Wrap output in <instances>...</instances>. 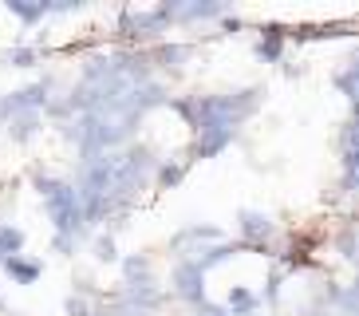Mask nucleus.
I'll list each match as a JSON object with an SVG mask.
<instances>
[{
	"label": "nucleus",
	"mask_w": 359,
	"mask_h": 316,
	"mask_svg": "<svg viewBox=\"0 0 359 316\" xmlns=\"http://www.w3.org/2000/svg\"><path fill=\"white\" fill-rule=\"evenodd\" d=\"M229 305L237 308V312H249V308H253L257 301H253V293H245V289H233V296H229ZM237 312H233V316H237Z\"/></svg>",
	"instance_id": "4"
},
{
	"label": "nucleus",
	"mask_w": 359,
	"mask_h": 316,
	"mask_svg": "<svg viewBox=\"0 0 359 316\" xmlns=\"http://www.w3.org/2000/svg\"><path fill=\"white\" fill-rule=\"evenodd\" d=\"M241 233H245V242L261 245V242H269V237H273V221L264 218V213L245 210V213H241Z\"/></svg>",
	"instance_id": "2"
},
{
	"label": "nucleus",
	"mask_w": 359,
	"mask_h": 316,
	"mask_svg": "<svg viewBox=\"0 0 359 316\" xmlns=\"http://www.w3.org/2000/svg\"><path fill=\"white\" fill-rule=\"evenodd\" d=\"M4 269H8L16 281H24V284H32L36 277H40V261H20V253H16V257H8V261H4Z\"/></svg>",
	"instance_id": "3"
},
{
	"label": "nucleus",
	"mask_w": 359,
	"mask_h": 316,
	"mask_svg": "<svg viewBox=\"0 0 359 316\" xmlns=\"http://www.w3.org/2000/svg\"><path fill=\"white\" fill-rule=\"evenodd\" d=\"M174 284H178V293L186 301H198L201 296V265L198 261H182L178 273H174Z\"/></svg>",
	"instance_id": "1"
}]
</instances>
